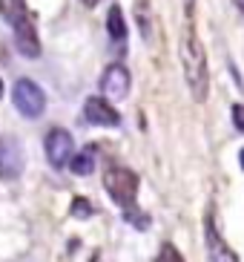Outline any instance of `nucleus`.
<instances>
[{"instance_id": "1", "label": "nucleus", "mask_w": 244, "mask_h": 262, "mask_svg": "<svg viewBox=\"0 0 244 262\" xmlns=\"http://www.w3.org/2000/svg\"><path fill=\"white\" fill-rule=\"evenodd\" d=\"M181 63H184V78H187V86L196 101L207 98V90H210V72H207V55L201 47L199 35L192 29L184 32L181 38Z\"/></svg>"}, {"instance_id": "2", "label": "nucleus", "mask_w": 244, "mask_h": 262, "mask_svg": "<svg viewBox=\"0 0 244 262\" xmlns=\"http://www.w3.org/2000/svg\"><path fill=\"white\" fill-rule=\"evenodd\" d=\"M104 187H107L109 199L121 205L124 210L135 208V193H138V176L127 167H109L104 173Z\"/></svg>"}, {"instance_id": "3", "label": "nucleus", "mask_w": 244, "mask_h": 262, "mask_svg": "<svg viewBox=\"0 0 244 262\" xmlns=\"http://www.w3.org/2000/svg\"><path fill=\"white\" fill-rule=\"evenodd\" d=\"M12 101H15V107L20 116L26 118H40L46 110V95L43 90H40L35 81H29V78H20L15 84V90H12Z\"/></svg>"}, {"instance_id": "4", "label": "nucleus", "mask_w": 244, "mask_h": 262, "mask_svg": "<svg viewBox=\"0 0 244 262\" xmlns=\"http://www.w3.org/2000/svg\"><path fill=\"white\" fill-rule=\"evenodd\" d=\"M26 167V153L17 136H0V179H17Z\"/></svg>"}, {"instance_id": "5", "label": "nucleus", "mask_w": 244, "mask_h": 262, "mask_svg": "<svg viewBox=\"0 0 244 262\" xmlns=\"http://www.w3.org/2000/svg\"><path fill=\"white\" fill-rule=\"evenodd\" d=\"M46 159H49V164H52L55 170H61L63 164L72 162V147H75V141H72V136H69L66 130H61V127H55V130L46 133Z\"/></svg>"}, {"instance_id": "6", "label": "nucleus", "mask_w": 244, "mask_h": 262, "mask_svg": "<svg viewBox=\"0 0 244 262\" xmlns=\"http://www.w3.org/2000/svg\"><path fill=\"white\" fill-rule=\"evenodd\" d=\"M101 90H104V95L112 98V101L127 98V93H130V72H127V67H121V63L107 67L104 75H101Z\"/></svg>"}, {"instance_id": "7", "label": "nucleus", "mask_w": 244, "mask_h": 262, "mask_svg": "<svg viewBox=\"0 0 244 262\" xmlns=\"http://www.w3.org/2000/svg\"><path fill=\"white\" fill-rule=\"evenodd\" d=\"M84 118H86L89 124H95V127H118V124H121L118 110H115L109 101L98 98V95L86 98V104H84Z\"/></svg>"}, {"instance_id": "8", "label": "nucleus", "mask_w": 244, "mask_h": 262, "mask_svg": "<svg viewBox=\"0 0 244 262\" xmlns=\"http://www.w3.org/2000/svg\"><path fill=\"white\" fill-rule=\"evenodd\" d=\"M15 47L23 58H38L40 55V40H38V29H35V20L26 17L15 26Z\"/></svg>"}, {"instance_id": "9", "label": "nucleus", "mask_w": 244, "mask_h": 262, "mask_svg": "<svg viewBox=\"0 0 244 262\" xmlns=\"http://www.w3.org/2000/svg\"><path fill=\"white\" fill-rule=\"evenodd\" d=\"M207 254H210V262H238V256L230 251V245L215 233L213 222H207Z\"/></svg>"}, {"instance_id": "10", "label": "nucleus", "mask_w": 244, "mask_h": 262, "mask_svg": "<svg viewBox=\"0 0 244 262\" xmlns=\"http://www.w3.org/2000/svg\"><path fill=\"white\" fill-rule=\"evenodd\" d=\"M0 15H3V20L12 26H17L20 20H26L29 15V9H26V0H0Z\"/></svg>"}, {"instance_id": "11", "label": "nucleus", "mask_w": 244, "mask_h": 262, "mask_svg": "<svg viewBox=\"0 0 244 262\" xmlns=\"http://www.w3.org/2000/svg\"><path fill=\"white\" fill-rule=\"evenodd\" d=\"M107 29H109V38H112V40H124V38H127V20H124L121 6H112V9H109Z\"/></svg>"}, {"instance_id": "12", "label": "nucleus", "mask_w": 244, "mask_h": 262, "mask_svg": "<svg viewBox=\"0 0 244 262\" xmlns=\"http://www.w3.org/2000/svg\"><path fill=\"white\" fill-rule=\"evenodd\" d=\"M69 170H72L75 176H89L92 170H95V156H92V150H81L78 156H72Z\"/></svg>"}, {"instance_id": "13", "label": "nucleus", "mask_w": 244, "mask_h": 262, "mask_svg": "<svg viewBox=\"0 0 244 262\" xmlns=\"http://www.w3.org/2000/svg\"><path fill=\"white\" fill-rule=\"evenodd\" d=\"M155 262H184V256H181V251H178L176 245H169V242H167V245H161Z\"/></svg>"}, {"instance_id": "14", "label": "nucleus", "mask_w": 244, "mask_h": 262, "mask_svg": "<svg viewBox=\"0 0 244 262\" xmlns=\"http://www.w3.org/2000/svg\"><path fill=\"white\" fill-rule=\"evenodd\" d=\"M72 216H75V219H89V216H92L89 199H75V202H72Z\"/></svg>"}, {"instance_id": "15", "label": "nucleus", "mask_w": 244, "mask_h": 262, "mask_svg": "<svg viewBox=\"0 0 244 262\" xmlns=\"http://www.w3.org/2000/svg\"><path fill=\"white\" fill-rule=\"evenodd\" d=\"M124 222H132L135 228H147L150 219H144V213H141L138 208H127V210H124Z\"/></svg>"}, {"instance_id": "16", "label": "nucleus", "mask_w": 244, "mask_h": 262, "mask_svg": "<svg viewBox=\"0 0 244 262\" xmlns=\"http://www.w3.org/2000/svg\"><path fill=\"white\" fill-rule=\"evenodd\" d=\"M233 124H236V130L244 133V104H236V107H233Z\"/></svg>"}, {"instance_id": "17", "label": "nucleus", "mask_w": 244, "mask_h": 262, "mask_svg": "<svg viewBox=\"0 0 244 262\" xmlns=\"http://www.w3.org/2000/svg\"><path fill=\"white\" fill-rule=\"evenodd\" d=\"M81 3H84L86 9H95V6H98V3H101V0H81Z\"/></svg>"}, {"instance_id": "18", "label": "nucleus", "mask_w": 244, "mask_h": 262, "mask_svg": "<svg viewBox=\"0 0 244 262\" xmlns=\"http://www.w3.org/2000/svg\"><path fill=\"white\" fill-rule=\"evenodd\" d=\"M238 162H241V170H244V147H241V156H238Z\"/></svg>"}, {"instance_id": "19", "label": "nucleus", "mask_w": 244, "mask_h": 262, "mask_svg": "<svg viewBox=\"0 0 244 262\" xmlns=\"http://www.w3.org/2000/svg\"><path fill=\"white\" fill-rule=\"evenodd\" d=\"M236 6H238V9H241V12H244V0H236Z\"/></svg>"}, {"instance_id": "20", "label": "nucleus", "mask_w": 244, "mask_h": 262, "mask_svg": "<svg viewBox=\"0 0 244 262\" xmlns=\"http://www.w3.org/2000/svg\"><path fill=\"white\" fill-rule=\"evenodd\" d=\"M0 98H3V81H0Z\"/></svg>"}]
</instances>
